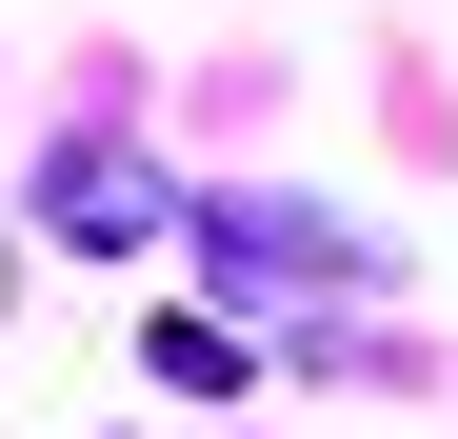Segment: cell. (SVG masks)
I'll return each mask as SVG.
<instances>
[{"label":"cell","mask_w":458,"mask_h":439,"mask_svg":"<svg viewBox=\"0 0 458 439\" xmlns=\"http://www.w3.org/2000/svg\"><path fill=\"white\" fill-rule=\"evenodd\" d=\"M40 220H60V240H160V160H60Z\"/></svg>","instance_id":"1"}]
</instances>
